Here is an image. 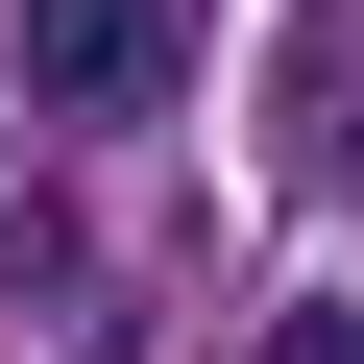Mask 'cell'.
Returning a JSON list of instances; mask_svg holds the SVG:
<instances>
[{
	"mask_svg": "<svg viewBox=\"0 0 364 364\" xmlns=\"http://www.w3.org/2000/svg\"><path fill=\"white\" fill-rule=\"evenodd\" d=\"M195 73V0H25V97L49 122H146Z\"/></svg>",
	"mask_w": 364,
	"mask_h": 364,
	"instance_id": "cell-1",
	"label": "cell"
},
{
	"mask_svg": "<svg viewBox=\"0 0 364 364\" xmlns=\"http://www.w3.org/2000/svg\"><path fill=\"white\" fill-rule=\"evenodd\" d=\"M267 170L316 219H364V0H291V49H267Z\"/></svg>",
	"mask_w": 364,
	"mask_h": 364,
	"instance_id": "cell-2",
	"label": "cell"
},
{
	"mask_svg": "<svg viewBox=\"0 0 364 364\" xmlns=\"http://www.w3.org/2000/svg\"><path fill=\"white\" fill-rule=\"evenodd\" d=\"M267 364H364V291H316V316H267Z\"/></svg>",
	"mask_w": 364,
	"mask_h": 364,
	"instance_id": "cell-3",
	"label": "cell"
}]
</instances>
